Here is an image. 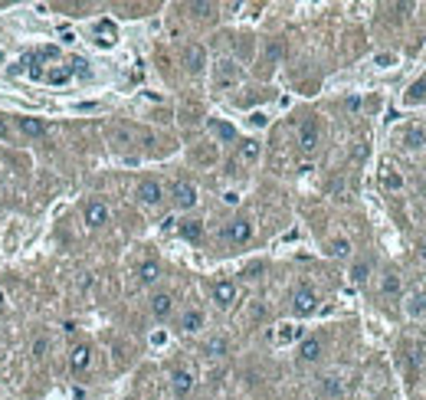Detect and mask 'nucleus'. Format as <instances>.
<instances>
[{
  "label": "nucleus",
  "mask_w": 426,
  "mask_h": 400,
  "mask_svg": "<svg viewBox=\"0 0 426 400\" xmlns=\"http://www.w3.org/2000/svg\"><path fill=\"white\" fill-rule=\"evenodd\" d=\"M318 305H322V299H318V292H315L308 282L295 286L292 296H289V312H292L295 318H312V315L318 312Z\"/></svg>",
  "instance_id": "1"
},
{
  "label": "nucleus",
  "mask_w": 426,
  "mask_h": 400,
  "mask_svg": "<svg viewBox=\"0 0 426 400\" xmlns=\"http://www.w3.org/2000/svg\"><path fill=\"white\" fill-rule=\"evenodd\" d=\"M168 197H170V207L180 210V213H187V210H194V207L200 204V191H197V184L187 181V177H180V181L170 184Z\"/></svg>",
  "instance_id": "2"
},
{
  "label": "nucleus",
  "mask_w": 426,
  "mask_h": 400,
  "mask_svg": "<svg viewBox=\"0 0 426 400\" xmlns=\"http://www.w3.org/2000/svg\"><path fill=\"white\" fill-rule=\"evenodd\" d=\"M253 237H256V227L249 217H233L223 223V230H220V239L230 243V246H246Z\"/></svg>",
  "instance_id": "3"
},
{
  "label": "nucleus",
  "mask_w": 426,
  "mask_h": 400,
  "mask_svg": "<svg viewBox=\"0 0 426 400\" xmlns=\"http://www.w3.org/2000/svg\"><path fill=\"white\" fill-rule=\"evenodd\" d=\"M134 197H138V204L144 210H158L168 200V191H164V184L158 177H142L138 187H134Z\"/></svg>",
  "instance_id": "4"
},
{
  "label": "nucleus",
  "mask_w": 426,
  "mask_h": 400,
  "mask_svg": "<svg viewBox=\"0 0 426 400\" xmlns=\"http://www.w3.org/2000/svg\"><path fill=\"white\" fill-rule=\"evenodd\" d=\"M325 358V338L322 335H305L299 348H295V361L302 364V368H312Z\"/></svg>",
  "instance_id": "5"
},
{
  "label": "nucleus",
  "mask_w": 426,
  "mask_h": 400,
  "mask_svg": "<svg viewBox=\"0 0 426 400\" xmlns=\"http://www.w3.org/2000/svg\"><path fill=\"white\" fill-rule=\"evenodd\" d=\"M239 79H243V69L237 66V59H217V66H213V86L230 92V89L239 86Z\"/></svg>",
  "instance_id": "6"
},
{
  "label": "nucleus",
  "mask_w": 426,
  "mask_h": 400,
  "mask_svg": "<svg viewBox=\"0 0 426 400\" xmlns=\"http://www.w3.org/2000/svg\"><path fill=\"white\" fill-rule=\"evenodd\" d=\"M174 308H177V296H174L170 289H158V292H151V299H148V312H151L154 322H168L170 315H174Z\"/></svg>",
  "instance_id": "7"
},
{
  "label": "nucleus",
  "mask_w": 426,
  "mask_h": 400,
  "mask_svg": "<svg viewBox=\"0 0 426 400\" xmlns=\"http://www.w3.org/2000/svg\"><path fill=\"white\" fill-rule=\"evenodd\" d=\"M239 299V286L233 279H217V282H210V302L217 305V308H233Z\"/></svg>",
  "instance_id": "8"
},
{
  "label": "nucleus",
  "mask_w": 426,
  "mask_h": 400,
  "mask_svg": "<svg viewBox=\"0 0 426 400\" xmlns=\"http://www.w3.org/2000/svg\"><path fill=\"white\" fill-rule=\"evenodd\" d=\"M108 220H112V210H108L105 200L92 197V200H85V204H82V223L89 230H102Z\"/></svg>",
  "instance_id": "9"
},
{
  "label": "nucleus",
  "mask_w": 426,
  "mask_h": 400,
  "mask_svg": "<svg viewBox=\"0 0 426 400\" xmlns=\"http://www.w3.org/2000/svg\"><path fill=\"white\" fill-rule=\"evenodd\" d=\"M92 364H95V348H92V342H76L73 348H69V371H73V374L92 371Z\"/></svg>",
  "instance_id": "10"
},
{
  "label": "nucleus",
  "mask_w": 426,
  "mask_h": 400,
  "mask_svg": "<svg viewBox=\"0 0 426 400\" xmlns=\"http://www.w3.org/2000/svg\"><path fill=\"white\" fill-rule=\"evenodd\" d=\"M318 144H322V125H318V118H305V122L299 125V151L315 154Z\"/></svg>",
  "instance_id": "11"
},
{
  "label": "nucleus",
  "mask_w": 426,
  "mask_h": 400,
  "mask_svg": "<svg viewBox=\"0 0 426 400\" xmlns=\"http://www.w3.org/2000/svg\"><path fill=\"white\" fill-rule=\"evenodd\" d=\"M203 328H207V315H203V308H197V305H190V308H184V312L177 315L180 335H200Z\"/></svg>",
  "instance_id": "12"
},
{
  "label": "nucleus",
  "mask_w": 426,
  "mask_h": 400,
  "mask_svg": "<svg viewBox=\"0 0 426 400\" xmlns=\"http://www.w3.org/2000/svg\"><path fill=\"white\" fill-rule=\"evenodd\" d=\"M197 387V374L190 371V368H174L170 371V394L174 397H190Z\"/></svg>",
  "instance_id": "13"
},
{
  "label": "nucleus",
  "mask_w": 426,
  "mask_h": 400,
  "mask_svg": "<svg viewBox=\"0 0 426 400\" xmlns=\"http://www.w3.org/2000/svg\"><path fill=\"white\" fill-rule=\"evenodd\" d=\"M184 69H187L190 76H200L207 69V49L200 46V43H187L184 46Z\"/></svg>",
  "instance_id": "14"
},
{
  "label": "nucleus",
  "mask_w": 426,
  "mask_h": 400,
  "mask_svg": "<svg viewBox=\"0 0 426 400\" xmlns=\"http://www.w3.org/2000/svg\"><path fill=\"white\" fill-rule=\"evenodd\" d=\"M17 132L23 135V138H43V135L49 132V125L43 122V118H37V115H17Z\"/></svg>",
  "instance_id": "15"
},
{
  "label": "nucleus",
  "mask_w": 426,
  "mask_h": 400,
  "mask_svg": "<svg viewBox=\"0 0 426 400\" xmlns=\"http://www.w3.org/2000/svg\"><path fill=\"white\" fill-rule=\"evenodd\" d=\"M370 276H374V263H370L368 256H358L354 263L348 266V279L354 282V286H368Z\"/></svg>",
  "instance_id": "16"
},
{
  "label": "nucleus",
  "mask_w": 426,
  "mask_h": 400,
  "mask_svg": "<svg viewBox=\"0 0 426 400\" xmlns=\"http://www.w3.org/2000/svg\"><path fill=\"white\" fill-rule=\"evenodd\" d=\"M403 312H407L410 322H420V318H426V292H423V289H413V292L403 299Z\"/></svg>",
  "instance_id": "17"
},
{
  "label": "nucleus",
  "mask_w": 426,
  "mask_h": 400,
  "mask_svg": "<svg viewBox=\"0 0 426 400\" xmlns=\"http://www.w3.org/2000/svg\"><path fill=\"white\" fill-rule=\"evenodd\" d=\"M318 394H322V400H341L344 397V381L338 374H325L318 381Z\"/></svg>",
  "instance_id": "18"
},
{
  "label": "nucleus",
  "mask_w": 426,
  "mask_h": 400,
  "mask_svg": "<svg viewBox=\"0 0 426 400\" xmlns=\"http://www.w3.org/2000/svg\"><path fill=\"white\" fill-rule=\"evenodd\" d=\"M403 292V279H400L397 269H387L384 276H380V296L384 299H397Z\"/></svg>",
  "instance_id": "19"
},
{
  "label": "nucleus",
  "mask_w": 426,
  "mask_h": 400,
  "mask_svg": "<svg viewBox=\"0 0 426 400\" xmlns=\"http://www.w3.org/2000/svg\"><path fill=\"white\" fill-rule=\"evenodd\" d=\"M259 154H263V144L256 142V138H243L237 144V161L239 164H256L259 161Z\"/></svg>",
  "instance_id": "20"
},
{
  "label": "nucleus",
  "mask_w": 426,
  "mask_h": 400,
  "mask_svg": "<svg viewBox=\"0 0 426 400\" xmlns=\"http://www.w3.org/2000/svg\"><path fill=\"white\" fill-rule=\"evenodd\" d=\"M403 148H407V151L426 148V125H407V128H403Z\"/></svg>",
  "instance_id": "21"
},
{
  "label": "nucleus",
  "mask_w": 426,
  "mask_h": 400,
  "mask_svg": "<svg viewBox=\"0 0 426 400\" xmlns=\"http://www.w3.org/2000/svg\"><path fill=\"white\" fill-rule=\"evenodd\" d=\"M177 233L187 239V243H200V239H203V220H197V217L180 220V223H177Z\"/></svg>",
  "instance_id": "22"
},
{
  "label": "nucleus",
  "mask_w": 426,
  "mask_h": 400,
  "mask_svg": "<svg viewBox=\"0 0 426 400\" xmlns=\"http://www.w3.org/2000/svg\"><path fill=\"white\" fill-rule=\"evenodd\" d=\"M325 253H328L332 259H348L351 253H354V246H351L348 237H332L328 243H325Z\"/></svg>",
  "instance_id": "23"
},
{
  "label": "nucleus",
  "mask_w": 426,
  "mask_h": 400,
  "mask_svg": "<svg viewBox=\"0 0 426 400\" xmlns=\"http://www.w3.org/2000/svg\"><path fill=\"white\" fill-rule=\"evenodd\" d=\"M207 128H210V135H213V138H220V142H223V144H233V142H237V128H233V125H230V122H220V118H210V122H207Z\"/></svg>",
  "instance_id": "24"
},
{
  "label": "nucleus",
  "mask_w": 426,
  "mask_h": 400,
  "mask_svg": "<svg viewBox=\"0 0 426 400\" xmlns=\"http://www.w3.org/2000/svg\"><path fill=\"white\" fill-rule=\"evenodd\" d=\"M203 354L213 358V361H217V358H227V354H230V338H223V335L207 338V342H203Z\"/></svg>",
  "instance_id": "25"
},
{
  "label": "nucleus",
  "mask_w": 426,
  "mask_h": 400,
  "mask_svg": "<svg viewBox=\"0 0 426 400\" xmlns=\"http://www.w3.org/2000/svg\"><path fill=\"white\" fill-rule=\"evenodd\" d=\"M161 279V263L158 259H144L142 266H138V282L142 286H154Z\"/></svg>",
  "instance_id": "26"
},
{
  "label": "nucleus",
  "mask_w": 426,
  "mask_h": 400,
  "mask_svg": "<svg viewBox=\"0 0 426 400\" xmlns=\"http://www.w3.org/2000/svg\"><path fill=\"white\" fill-rule=\"evenodd\" d=\"M73 76H76V66H56V69H46V73H43V79L53 82V86H63V82H69Z\"/></svg>",
  "instance_id": "27"
},
{
  "label": "nucleus",
  "mask_w": 426,
  "mask_h": 400,
  "mask_svg": "<svg viewBox=\"0 0 426 400\" xmlns=\"http://www.w3.org/2000/svg\"><path fill=\"white\" fill-rule=\"evenodd\" d=\"M403 102H407V105H420V102H426V76H423V79H417V82H410V89L403 92Z\"/></svg>",
  "instance_id": "28"
},
{
  "label": "nucleus",
  "mask_w": 426,
  "mask_h": 400,
  "mask_svg": "<svg viewBox=\"0 0 426 400\" xmlns=\"http://www.w3.org/2000/svg\"><path fill=\"white\" fill-rule=\"evenodd\" d=\"M295 338H299V342H302V338H305V335H302V328H299V325H285L282 332L275 335V342H279V344H282V342H295Z\"/></svg>",
  "instance_id": "29"
},
{
  "label": "nucleus",
  "mask_w": 426,
  "mask_h": 400,
  "mask_svg": "<svg viewBox=\"0 0 426 400\" xmlns=\"http://www.w3.org/2000/svg\"><path fill=\"white\" fill-rule=\"evenodd\" d=\"M128 144H132V132H128V128H115L112 132V148L115 151H118V148H128Z\"/></svg>",
  "instance_id": "30"
},
{
  "label": "nucleus",
  "mask_w": 426,
  "mask_h": 400,
  "mask_svg": "<svg viewBox=\"0 0 426 400\" xmlns=\"http://www.w3.org/2000/svg\"><path fill=\"white\" fill-rule=\"evenodd\" d=\"M380 184H384L387 191H403V177H400L397 171H387V174H384V181H380Z\"/></svg>",
  "instance_id": "31"
},
{
  "label": "nucleus",
  "mask_w": 426,
  "mask_h": 400,
  "mask_svg": "<svg viewBox=\"0 0 426 400\" xmlns=\"http://www.w3.org/2000/svg\"><path fill=\"white\" fill-rule=\"evenodd\" d=\"M30 354H33V358H46L49 354V338H37V342H33V348H30Z\"/></svg>",
  "instance_id": "32"
},
{
  "label": "nucleus",
  "mask_w": 426,
  "mask_h": 400,
  "mask_svg": "<svg viewBox=\"0 0 426 400\" xmlns=\"http://www.w3.org/2000/svg\"><path fill=\"white\" fill-rule=\"evenodd\" d=\"M187 10H194V17H213L217 13V4H190Z\"/></svg>",
  "instance_id": "33"
},
{
  "label": "nucleus",
  "mask_w": 426,
  "mask_h": 400,
  "mask_svg": "<svg viewBox=\"0 0 426 400\" xmlns=\"http://www.w3.org/2000/svg\"><path fill=\"white\" fill-rule=\"evenodd\" d=\"M0 142H10V118L0 115Z\"/></svg>",
  "instance_id": "34"
},
{
  "label": "nucleus",
  "mask_w": 426,
  "mask_h": 400,
  "mask_svg": "<svg viewBox=\"0 0 426 400\" xmlns=\"http://www.w3.org/2000/svg\"><path fill=\"white\" fill-rule=\"evenodd\" d=\"M344 108H348V112H358V108H361V99H358V96L348 99V102H344Z\"/></svg>",
  "instance_id": "35"
},
{
  "label": "nucleus",
  "mask_w": 426,
  "mask_h": 400,
  "mask_svg": "<svg viewBox=\"0 0 426 400\" xmlns=\"http://www.w3.org/2000/svg\"><path fill=\"white\" fill-rule=\"evenodd\" d=\"M259 273H263V263H256V266H249V269H246V279H256Z\"/></svg>",
  "instance_id": "36"
},
{
  "label": "nucleus",
  "mask_w": 426,
  "mask_h": 400,
  "mask_svg": "<svg viewBox=\"0 0 426 400\" xmlns=\"http://www.w3.org/2000/svg\"><path fill=\"white\" fill-rule=\"evenodd\" d=\"M420 259H426V239L420 243Z\"/></svg>",
  "instance_id": "37"
},
{
  "label": "nucleus",
  "mask_w": 426,
  "mask_h": 400,
  "mask_svg": "<svg viewBox=\"0 0 426 400\" xmlns=\"http://www.w3.org/2000/svg\"><path fill=\"white\" fill-rule=\"evenodd\" d=\"M4 302H7V296H4V289H0V308H4Z\"/></svg>",
  "instance_id": "38"
},
{
  "label": "nucleus",
  "mask_w": 426,
  "mask_h": 400,
  "mask_svg": "<svg viewBox=\"0 0 426 400\" xmlns=\"http://www.w3.org/2000/svg\"><path fill=\"white\" fill-rule=\"evenodd\" d=\"M358 400H370V397H358Z\"/></svg>",
  "instance_id": "39"
}]
</instances>
